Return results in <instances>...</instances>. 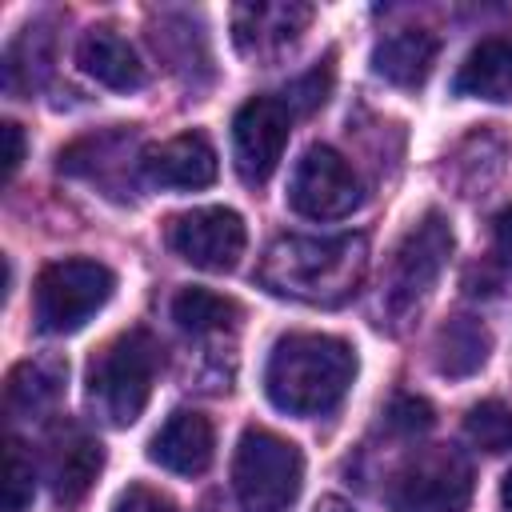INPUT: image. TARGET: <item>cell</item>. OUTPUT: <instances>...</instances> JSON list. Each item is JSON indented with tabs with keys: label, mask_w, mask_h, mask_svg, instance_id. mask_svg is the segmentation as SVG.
I'll return each mask as SVG.
<instances>
[{
	"label": "cell",
	"mask_w": 512,
	"mask_h": 512,
	"mask_svg": "<svg viewBox=\"0 0 512 512\" xmlns=\"http://www.w3.org/2000/svg\"><path fill=\"white\" fill-rule=\"evenodd\" d=\"M356 376V352L328 332H288L272 344L264 364V392L288 416L332 412Z\"/></svg>",
	"instance_id": "2"
},
{
	"label": "cell",
	"mask_w": 512,
	"mask_h": 512,
	"mask_svg": "<svg viewBox=\"0 0 512 512\" xmlns=\"http://www.w3.org/2000/svg\"><path fill=\"white\" fill-rule=\"evenodd\" d=\"M4 512H24L36 496V468L24 456V444L12 440L8 444V464H4Z\"/></svg>",
	"instance_id": "24"
},
{
	"label": "cell",
	"mask_w": 512,
	"mask_h": 512,
	"mask_svg": "<svg viewBox=\"0 0 512 512\" xmlns=\"http://www.w3.org/2000/svg\"><path fill=\"white\" fill-rule=\"evenodd\" d=\"M156 368H160V344L144 328L120 332L88 364V404L112 428L136 424L152 396Z\"/></svg>",
	"instance_id": "3"
},
{
	"label": "cell",
	"mask_w": 512,
	"mask_h": 512,
	"mask_svg": "<svg viewBox=\"0 0 512 512\" xmlns=\"http://www.w3.org/2000/svg\"><path fill=\"white\" fill-rule=\"evenodd\" d=\"M508 272H512V204L492 220V256H488L480 280H468V292H472V296L496 292Z\"/></svg>",
	"instance_id": "23"
},
{
	"label": "cell",
	"mask_w": 512,
	"mask_h": 512,
	"mask_svg": "<svg viewBox=\"0 0 512 512\" xmlns=\"http://www.w3.org/2000/svg\"><path fill=\"white\" fill-rule=\"evenodd\" d=\"M20 160H24V132L20 124H4V180H12L20 172Z\"/></svg>",
	"instance_id": "28"
},
{
	"label": "cell",
	"mask_w": 512,
	"mask_h": 512,
	"mask_svg": "<svg viewBox=\"0 0 512 512\" xmlns=\"http://www.w3.org/2000/svg\"><path fill=\"white\" fill-rule=\"evenodd\" d=\"M472 500V464L456 448L416 452L388 484V512H464Z\"/></svg>",
	"instance_id": "7"
},
{
	"label": "cell",
	"mask_w": 512,
	"mask_h": 512,
	"mask_svg": "<svg viewBox=\"0 0 512 512\" xmlns=\"http://www.w3.org/2000/svg\"><path fill=\"white\" fill-rule=\"evenodd\" d=\"M452 92H456V96L492 100V104L512 100V40H504V36L480 40V44L464 56V64L456 68Z\"/></svg>",
	"instance_id": "17"
},
{
	"label": "cell",
	"mask_w": 512,
	"mask_h": 512,
	"mask_svg": "<svg viewBox=\"0 0 512 512\" xmlns=\"http://www.w3.org/2000/svg\"><path fill=\"white\" fill-rule=\"evenodd\" d=\"M360 200H364L360 176L336 148H328V144L304 148V156L296 160V168L288 176V208L292 212H300L308 220H340L352 208H360Z\"/></svg>",
	"instance_id": "8"
},
{
	"label": "cell",
	"mask_w": 512,
	"mask_h": 512,
	"mask_svg": "<svg viewBox=\"0 0 512 512\" xmlns=\"http://www.w3.org/2000/svg\"><path fill=\"white\" fill-rule=\"evenodd\" d=\"M292 120L296 112L284 104V96H252L248 104H240V112L232 116V160L240 180L248 184H264L292 136Z\"/></svg>",
	"instance_id": "9"
},
{
	"label": "cell",
	"mask_w": 512,
	"mask_h": 512,
	"mask_svg": "<svg viewBox=\"0 0 512 512\" xmlns=\"http://www.w3.org/2000/svg\"><path fill=\"white\" fill-rule=\"evenodd\" d=\"M164 236L180 260H188L192 268H204V272H232L248 244V228H244L240 212H232V208L180 212L168 220Z\"/></svg>",
	"instance_id": "10"
},
{
	"label": "cell",
	"mask_w": 512,
	"mask_h": 512,
	"mask_svg": "<svg viewBox=\"0 0 512 512\" xmlns=\"http://www.w3.org/2000/svg\"><path fill=\"white\" fill-rule=\"evenodd\" d=\"M304 484V456L268 428H244L232 456V492L240 512H288Z\"/></svg>",
	"instance_id": "4"
},
{
	"label": "cell",
	"mask_w": 512,
	"mask_h": 512,
	"mask_svg": "<svg viewBox=\"0 0 512 512\" xmlns=\"http://www.w3.org/2000/svg\"><path fill=\"white\" fill-rule=\"evenodd\" d=\"M384 420H388V428L400 432V436H420V432L432 428L436 416H432V404H428L424 396H396V400L388 404Z\"/></svg>",
	"instance_id": "25"
},
{
	"label": "cell",
	"mask_w": 512,
	"mask_h": 512,
	"mask_svg": "<svg viewBox=\"0 0 512 512\" xmlns=\"http://www.w3.org/2000/svg\"><path fill=\"white\" fill-rule=\"evenodd\" d=\"M448 256H452V228H448L444 212H424V216L404 232V240L396 244L392 260H388L380 308H384L392 320L412 316V312L428 300V292H432V284L440 280Z\"/></svg>",
	"instance_id": "6"
},
{
	"label": "cell",
	"mask_w": 512,
	"mask_h": 512,
	"mask_svg": "<svg viewBox=\"0 0 512 512\" xmlns=\"http://www.w3.org/2000/svg\"><path fill=\"white\" fill-rule=\"evenodd\" d=\"M112 288H116V276L100 260H84V256L56 260L36 276L32 320L48 336H68L108 304Z\"/></svg>",
	"instance_id": "5"
},
{
	"label": "cell",
	"mask_w": 512,
	"mask_h": 512,
	"mask_svg": "<svg viewBox=\"0 0 512 512\" xmlns=\"http://www.w3.org/2000/svg\"><path fill=\"white\" fill-rule=\"evenodd\" d=\"M112 512H176V508H172V500H168V496L152 492L148 484H128V488L116 496Z\"/></svg>",
	"instance_id": "27"
},
{
	"label": "cell",
	"mask_w": 512,
	"mask_h": 512,
	"mask_svg": "<svg viewBox=\"0 0 512 512\" xmlns=\"http://www.w3.org/2000/svg\"><path fill=\"white\" fill-rule=\"evenodd\" d=\"M308 24H312V4H296V0L236 4V12H232V40H236V48L244 56L272 60V56L288 52Z\"/></svg>",
	"instance_id": "11"
},
{
	"label": "cell",
	"mask_w": 512,
	"mask_h": 512,
	"mask_svg": "<svg viewBox=\"0 0 512 512\" xmlns=\"http://www.w3.org/2000/svg\"><path fill=\"white\" fill-rule=\"evenodd\" d=\"M436 372L448 380H464L476 376L488 364L492 352V332L484 328V320L476 316H452L448 324H440L436 332Z\"/></svg>",
	"instance_id": "19"
},
{
	"label": "cell",
	"mask_w": 512,
	"mask_h": 512,
	"mask_svg": "<svg viewBox=\"0 0 512 512\" xmlns=\"http://www.w3.org/2000/svg\"><path fill=\"white\" fill-rule=\"evenodd\" d=\"M316 512H352V508H348V504H340V500H324Z\"/></svg>",
	"instance_id": "30"
},
{
	"label": "cell",
	"mask_w": 512,
	"mask_h": 512,
	"mask_svg": "<svg viewBox=\"0 0 512 512\" xmlns=\"http://www.w3.org/2000/svg\"><path fill=\"white\" fill-rule=\"evenodd\" d=\"M48 68H52V28L44 20H36L12 40L8 56H4V84L12 96L32 92L48 76Z\"/></svg>",
	"instance_id": "20"
},
{
	"label": "cell",
	"mask_w": 512,
	"mask_h": 512,
	"mask_svg": "<svg viewBox=\"0 0 512 512\" xmlns=\"http://www.w3.org/2000/svg\"><path fill=\"white\" fill-rule=\"evenodd\" d=\"M140 172L160 188H180V192L208 188L216 180V148L208 144L204 132H180L164 144L144 148Z\"/></svg>",
	"instance_id": "13"
},
{
	"label": "cell",
	"mask_w": 512,
	"mask_h": 512,
	"mask_svg": "<svg viewBox=\"0 0 512 512\" xmlns=\"http://www.w3.org/2000/svg\"><path fill=\"white\" fill-rule=\"evenodd\" d=\"M240 316L236 300L212 292V288H180L176 300H172V320L192 332V336H208V332H220L228 328L232 320Z\"/></svg>",
	"instance_id": "21"
},
{
	"label": "cell",
	"mask_w": 512,
	"mask_h": 512,
	"mask_svg": "<svg viewBox=\"0 0 512 512\" xmlns=\"http://www.w3.org/2000/svg\"><path fill=\"white\" fill-rule=\"evenodd\" d=\"M436 36L424 28H400L384 40H376L372 48V72L380 80H388L392 88H420L436 64Z\"/></svg>",
	"instance_id": "16"
},
{
	"label": "cell",
	"mask_w": 512,
	"mask_h": 512,
	"mask_svg": "<svg viewBox=\"0 0 512 512\" xmlns=\"http://www.w3.org/2000/svg\"><path fill=\"white\" fill-rule=\"evenodd\" d=\"M76 64L84 76H92L96 84L112 88V92H136L144 88V64L136 56V48L108 24L88 28L76 44Z\"/></svg>",
	"instance_id": "15"
},
{
	"label": "cell",
	"mask_w": 512,
	"mask_h": 512,
	"mask_svg": "<svg viewBox=\"0 0 512 512\" xmlns=\"http://www.w3.org/2000/svg\"><path fill=\"white\" fill-rule=\"evenodd\" d=\"M64 380H68V364L60 356L20 360L8 372V384H4L8 412L12 416H40V412L56 408V400L64 396Z\"/></svg>",
	"instance_id": "18"
},
{
	"label": "cell",
	"mask_w": 512,
	"mask_h": 512,
	"mask_svg": "<svg viewBox=\"0 0 512 512\" xmlns=\"http://www.w3.org/2000/svg\"><path fill=\"white\" fill-rule=\"evenodd\" d=\"M328 88H332V60H324V68H312L308 76H300L288 92H284V104L300 116V112H312L328 100Z\"/></svg>",
	"instance_id": "26"
},
{
	"label": "cell",
	"mask_w": 512,
	"mask_h": 512,
	"mask_svg": "<svg viewBox=\"0 0 512 512\" xmlns=\"http://www.w3.org/2000/svg\"><path fill=\"white\" fill-rule=\"evenodd\" d=\"M500 500H504V508L512 512V472L504 476V484H500Z\"/></svg>",
	"instance_id": "29"
},
{
	"label": "cell",
	"mask_w": 512,
	"mask_h": 512,
	"mask_svg": "<svg viewBox=\"0 0 512 512\" xmlns=\"http://www.w3.org/2000/svg\"><path fill=\"white\" fill-rule=\"evenodd\" d=\"M212 448H216V436L200 412H172L152 436L148 456L172 476H200L212 464Z\"/></svg>",
	"instance_id": "14"
},
{
	"label": "cell",
	"mask_w": 512,
	"mask_h": 512,
	"mask_svg": "<svg viewBox=\"0 0 512 512\" xmlns=\"http://www.w3.org/2000/svg\"><path fill=\"white\" fill-rule=\"evenodd\" d=\"M368 272V236L340 232V236H280L264 248L256 264L260 288L272 296L312 304V308H340L348 304Z\"/></svg>",
	"instance_id": "1"
},
{
	"label": "cell",
	"mask_w": 512,
	"mask_h": 512,
	"mask_svg": "<svg viewBox=\"0 0 512 512\" xmlns=\"http://www.w3.org/2000/svg\"><path fill=\"white\" fill-rule=\"evenodd\" d=\"M464 432L480 452H508L512 448V408L500 400H480L468 408Z\"/></svg>",
	"instance_id": "22"
},
{
	"label": "cell",
	"mask_w": 512,
	"mask_h": 512,
	"mask_svg": "<svg viewBox=\"0 0 512 512\" xmlns=\"http://www.w3.org/2000/svg\"><path fill=\"white\" fill-rule=\"evenodd\" d=\"M100 468H104V448L88 428L64 420L48 432V484L56 504L64 508L80 504L96 484Z\"/></svg>",
	"instance_id": "12"
}]
</instances>
